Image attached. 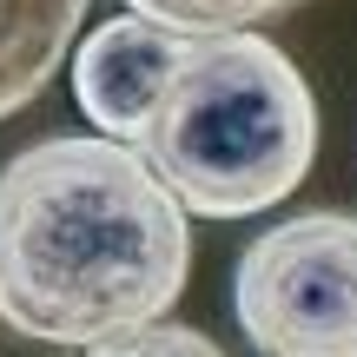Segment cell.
<instances>
[{
  "mask_svg": "<svg viewBox=\"0 0 357 357\" xmlns=\"http://www.w3.org/2000/svg\"><path fill=\"white\" fill-rule=\"evenodd\" d=\"M93 0H0V119L26 113L73 53Z\"/></svg>",
  "mask_w": 357,
  "mask_h": 357,
  "instance_id": "obj_5",
  "label": "cell"
},
{
  "mask_svg": "<svg viewBox=\"0 0 357 357\" xmlns=\"http://www.w3.org/2000/svg\"><path fill=\"white\" fill-rule=\"evenodd\" d=\"M238 331L265 357H357V212H298L231 271Z\"/></svg>",
  "mask_w": 357,
  "mask_h": 357,
  "instance_id": "obj_3",
  "label": "cell"
},
{
  "mask_svg": "<svg viewBox=\"0 0 357 357\" xmlns=\"http://www.w3.org/2000/svg\"><path fill=\"white\" fill-rule=\"evenodd\" d=\"M132 153L185 205V218H258L311 178V79L258 26L185 40Z\"/></svg>",
  "mask_w": 357,
  "mask_h": 357,
  "instance_id": "obj_2",
  "label": "cell"
},
{
  "mask_svg": "<svg viewBox=\"0 0 357 357\" xmlns=\"http://www.w3.org/2000/svg\"><path fill=\"white\" fill-rule=\"evenodd\" d=\"M185 40L166 26L139 20V13H119L100 20L86 40H73V100L106 139H139V126L153 119L159 93H166Z\"/></svg>",
  "mask_w": 357,
  "mask_h": 357,
  "instance_id": "obj_4",
  "label": "cell"
},
{
  "mask_svg": "<svg viewBox=\"0 0 357 357\" xmlns=\"http://www.w3.org/2000/svg\"><path fill=\"white\" fill-rule=\"evenodd\" d=\"M305 7V0H126V13L166 26L178 40H212V33H252V26L278 20V13Z\"/></svg>",
  "mask_w": 357,
  "mask_h": 357,
  "instance_id": "obj_6",
  "label": "cell"
},
{
  "mask_svg": "<svg viewBox=\"0 0 357 357\" xmlns=\"http://www.w3.org/2000/svg\"><path fill=\"white\" fill-rule=\"evenodd\" d=\"M86 357H225L205 331H192V324H139V331L126 337H106V344H93Z\"/></svg>",
  "mask_w": 357,
  "mask_h": 357,
  "instance_id": "obj_7",
  "label": "cell"
},
{
  "mask_svg": "<svg viewBox=\"0 0 357 357\" xmlns=\"http://www.w3.org/2000/svg\"><path fill=\"white\" fill-rule=\"evenodd\" d=\"M192 225L126 139L53 132L0 166V324L93 351L185 291Z\"/></svg>",
  "mask_w": 357,
  "mask_h": 357,
  "instance_id": "obj_1",
  "label": "cell"
}]
</instances>
